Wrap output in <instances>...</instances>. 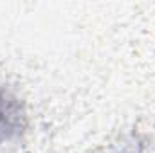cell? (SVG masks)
Wrapping results in <instances>:
<instances>
[{
	"instance_id": "7a4b0ae2",
	"label": "cell",
	"mask_w": 155,
	"mask_h": 153,
	"mask_svg": "<svg viewBox=\"0 0 155 153\" xmlns=\"http://www.w3.org/2000/svg\"><path fill=\"white\" fill-rule=\"evenodd\" d=\"M126 153H144L143 150H132V151H126Z\"/></svg>"
},
{
	"instance_id": "6da1fadb",
	"label": "cell",
	"mask_w": 155,
	"mask_h": 153,
	"mask_svg": "<svg viewBox=\"0 0 155 153\" xmlns=\"http://www.w3.org/2000/svg\"><path fill=\"white\" fill-rule=\"evenodd\" d=\"M24 124L25 117L18 99L0 86V144L18 137Z\"/></svg>"
}]
</instances>
